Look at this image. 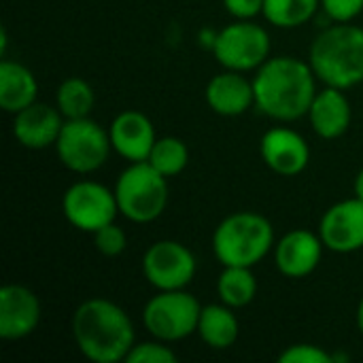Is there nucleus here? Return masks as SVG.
I'll use <instances>...</instances> for the list:
<instances>
[{"label":"nucleus","instance_id":"f257e3e1","mask_svg":"<svg viewBox=\"0 0 363 363\" xmlns=\"http://www.w3.org/2000/svg\"><path fill=\"white\" fill-rule=\"evenodd\" d=\"M313 66L294 55L268 57L253 77L255 106L274 121H298L308 115L317 96Z\"/></svg>","mask_w":363,"mask_h":363},{"label":"nucleus","instance_id":"f03ea898","mask_svg":"<svg viewBox=\"0 0 363 363\" xmlns=\"http://www.w3.org/2000/svg\"><path fill=\"white\" fill-rule=\"evenodd\" d=\"M72 338L81 355L94 363L125 362L136 345L130 315L104 298H89L74 311Z\"/></svg>","mask_w":363,"mask_h":363},{"label":"nucleus","instance_id":"7ed1b4c3","mask_svg":"<svg viewBox=\"0 0 363 363\" xmlns=\"http://www.w3.org/2000/svg\"><path fill=\"white\" fill-rule=\"evenodd\" d=\"M308 64L328 87L351 89L363 83V28L351 21L328 26L313 40Z\"/></svg>","mask_w":363,"mask_h":363},{"label":"nucleus","instance_id":"20e7f679","mask_svg":"<svg viewBox=\"0 0 363 363\" xmlns=\"http://www.w3.org/2000/svg\"><path fill=\"white\" fill-rule=\"evenodd\" d=\"M274 247V228L253 211L228 215L213 232V253L221 266H257Z\"/></svg>","mask_w":363,"mask_h":363},{"label":"nucleus","instance_id":"39448f33","mask_svg":"<svg viewBox=\"0 0 363 363\" xmlns=\"http://www.w3.org/2000/svg\"><path fill=\"white\" fill-rule=\"evenodd\" d=\"M119 213L132 223H151L168 206V179L149 162L130 164L115 183Z\"/></svg>","mask_w":363,"mask_h":363},{"label":"nucleus","instance_id":"423d86ee","mask_svg":"<svg viewBox=\"0 0 363 363\" xmlns=\"http://www.w3.org/2000/svg\"><path fill=\"white\" fill-rule=\"evenodd\" d=\"M202 304L185 289L157 291L143 308L145 330L164 342H179L198 332Z\"/></svg>","mask_w":363,"mask_h":363},{"label":"nucleus","instance_id":"0eeeda50","mask_svg":"<svg viewBox=\"0 0 363 363\" xmlns=\"http://www.w3.org/2000/svg\"><path fill=\"white\" fill-rule=\"evenodd\" d=\"M111 149L108 132L89 117L66 119L55 143L60 162L77 174H89L102 168Z\"/></svg>","mask_w":363,"mask_h":363},{"label":"nucleus","instance_id":"6e6552de","mask_svg":"<svg viewBox=\"0 0 363 363\" xmlns=\"http://www.w3.org/2000/svg\"><path fill=\"white\" fill-rule=\"evenodd\" d=\"M213 53L225 70L251 72L270 57V34L251 19H236L215 36Z\"/></svg>","mask_w":363,"mask_h":363},{"label":"nucleus","instance_id":"1a4fd4ad","mask_svg":"<svg viewBox=\"0 0 363 363\" xmlns=\"http://www.w3.org/2000/svg\"><path fill=\"white\" fill-rule=\"evenodd\" d=\"M62 213L72 228L94 234L119 215L115 189L96 181H77L62 196Z\"/></svg>","mask_w":363,"mask_h":363},{"label":"nucleus","instance_id":"9d476101","mask_svg":"<svg viewBox=\"0 0 363 363\" xmlns=\"http://www.w3.org/2000/svg\"><path fill=\"white\" fill-rule=\"evenodd\" d=\"M196 270V255L179 240H157L143 255V274L157 291L185 289Z\"/></svg>","mask_w":363,"mask_h":363},{"label":"nucleus","instance_id":"9b49d317","mask_svg":"<svg viewBox=\"0 0 363 363\" xmlns=\"http://www.w3.org/2000/svg\"><path fill=\"white\" fill-rule=\"evenodd\" d=\"M325 249L334 253H355L363 249V200L349 198L325 211L319 223Z\"/></svg>","mask_w":363,"mask_h":363},{"label":"nucleus","instance_id":"f8f14e48","mask_svg":"<svg viewBox=\"0 0 363 363\" xmlns=\"http://www.w3.org/2000/svg\"><path fill=\"white\" fill-rule=\"evenodd\" d=\"M264 164L279 177H298L311 162V147L306 138L285 125L270 128L259 143Z\"/></svg>","mask_w":363,"mask_h":363},{"label":"nucleus","instance_id":"ddd939ff","mask_svg":"<svg viewBox=\"0 0 363 363\" xmlns=\"http://www.w3.org/2000/svg\"><path fill=\"white\" fill-rule=\"evenodd\" d=\"M40 323L38 296L23 285H4L0 289V338L23 340Z\"/></svg>","mask_w":363,"mask_h":363},{"label":"nucleus","instance_id":"4468645a","mask_svg":"<svg viewBox=\"0 0 363 363\" xmlns=\"http://www.w3.org/2000/svg\"><path fill=\"white\" fill-rule=\"evenodd\" d=\"M323 240L308 230H291L274 245V262L283 277L306 279L317 270L323 257Z\"/></svg>","mask_w":363,"mask_h":363},{"label":"nucleus","instance_id":"2eb2a0df","mask_svg":"<svg viewBox=\"0 0 363 363\" xmlns=\"http://www.w3.org/2000/svg\"><path fill=\"white\" fill-rule=\"evenodd\" d=\"M113 151L119 153L130 164L147 162L151 149L157 140L153 121L140 111H123L119 113L108 128Z\"/></svg>","mask_w":363,"mask_h":363},{"label":"nucleus","instance_id":"dca6fc26","mask_svg":"<svg viewBox=\"0 0 363 363\" xmlns=\"http://www.w3.org/2000/svg\"><path fill=\"white\" fill-rule=\"evenodd\" d=\"M64 115L60 108L49 106L45 102H34L23 111L15 113L13 119V136L15 140L32 151H40L47 147H55L57 136L64 128Z\"/></svg>","mask_w":363,"mask_h":363},{"label":"nucleus","instance_id":"f3484780","mask_svg":"<svg viewBox=\"0 0 363 363\" xmlns=\"http://www.w3.org/2000/svg\"><path fill=\"white\" fill-rule=\"evenodd\" d=\"M206 102L221 117L245 115L255 104L253 81H249L238 70H225L215 74L206 85Z\"/></svg>","mask_w":363,"mask_h":363},{"label":"nucleus","instance_id":"a211bd4d","mask_svg":"<svg viewBox=\"0 0 363 363\" xmlns=\"http://www.w3.org/2000/svg\"><path fill=\"white\" fill-rule=\"evenodd\" d=\"M306 117L319 138L325 140L340 138L349 130L353 119L351 102L345 96V89L325 85L321 91H317Z\"/></svg>","mask_w":363,"mask_h":363},{"label":"nucleus","instance_id":"6ab92c4d","mask_svg":"<svg viewBox=\"0 0 363 363\" xmlns=\"http://www.w3.org/2000/svg\"><path fill=\"white\" fill-rule=\"evenodd\" d=\"M38 96V81L32 70L19 62H0V106L15 115L34 104Z\"/></svg>","mask_w":363,"mask_h":363},{"label":"nucleus","instance_id":"aec40b11","mask_svg":"<svg viewBox=\"0 0 363 363\" xmlns=\"http://www.w3.org/2000/svg\"><path fill=\"white\" fill-rule=\"evenodd\" d=\"M204 345H208L215 351H223L234 347V342L240 336V323L234 313V308L221 304H208L202 306L198 332H196Z\"/></svg>","mask_w":363,"mask_h":363},{"label":"nucleus","instance_id":"412c9836","mask_svg":"<svg viewBox=\"0 0 363 363\" xmlns=\"http://www.w3.org/2000/svg\"><path fill=\"white\" fill-rule=\"evenodd\" d=\"M217 296L230 308H245L257 296V279L251 268L223 266L217 279Z\"/></svg>","mask_w":363,"mask_h":363},{"label":"nucleus","instance_id":"4be33fe9","mask_svg":"<svg viewBox=\"0 0 363 363\" xmlns=\"http://www.w3.org/2000/svg\"><path fill=\"white\" fill-rule=\"evenodd\" d=\"M96 104V94L91 85L81 77H68L60 83L55 94V106L64 119H83L89 117Z\"/></svg>","mask_w":363,"mask_h":363},{"label":"nucleus","instance_id":"5701e85b","mask_svg":"<svg viewBox=\"0 0 363 363\" xmlns=\"http://www.w3.org/2000/svg\"><path fill=\"white\" fill-rule=\"evenodd\" d=\"M321 0H264V17L283 30L300 28L313 19Z\"/></svg>","mask_w":363,"mask_h":363},{"label":"nucleus","instance_id":"b1692460","mask_svg":"<svg viewBox=\"0 0 363 363\" xmlns=\"http://www.w3.org/2000/svg\"><path fill=\"white\" fill-rule=\"evenodd\" d=\"M147 162L157 172H162L166 179H172V177H179L187 168V164H189V149H187V145L181 138L164 136V138L155 140Z\"/></svg>","mask_w":363,"mask_h":363},{"label":"nucleus","instance_id":"393cba45","mask_svg":"<svg viewBox=\"0 0 363 363\" xmlns=\"http://www.w3.org/2000/svg\"><path fill=\"white\" fill-rule=\"evenodd\" d=\"M128 363H177V353L168 347L164 340H151V342H138L132 347V351L125 357Z\"/></svg>","mask_w":363,"mask_h":363},{"label":"nucleus","instance_id":"a878e982","mask_svg":"<svg viewBox=\"0 0 363 363\" xmlns=\"http://www.w3.org/2000/svg\"><path fill=\"white\" fill-rule=\"evenodd\" d=\"M91 236H94V245H96L98 253H102L104 257H117L128 247V236H125V232L115 221L104 225V228H100Z\"/></svg>","mask_w":363,"mask_h":363},{"label":"nucleus","instance_id":"bb28decb","mask_svg":"<svg viewBox=\"0 0 363 363\" xmlns=\"http://www.w3.org/2000/svg\"><path fill=\"white\" fill-rule=\"evenodd\" d=\"M279 363H336L334 355L317 345H294L287 347L281 355Z\"/></svg>","mask_w":363,"mask_h":363},{"label":"nucleus","instance_id":"cd10ccee","mask_svg":"<svg viewBox=\"0 0 363 363\" xmlns=\"http://www.w3.org/2000/svg\"><path fill=\"white\" fill-rule=\"evenodd\" d=\"M321 6L330 17V21L347 23L353 21L357 15H362L363 0H321Z\"/></svg>","mask_w":363,"mask_h":363},{"label":"nucleus","instance_id":"c85d7f7f","mask_svg":"<svg viewBox=\"0 0 363 363\" xmlns=\"http://www.w3.org/2000/svg\"><path fill=\"white\" fill-rule=\"evenodd\" d=\"M223 6L234 19H253L264 13V0H223Z\"/></svg>","mask_w":363,"mask_h":363},{"label":"nucleus","instance_id":"c756f323","mask_svg":"<svg viewBox=\"0 0 363 363\" xmlns=\"http://www.w3.org/2000/svg\"><path fill=\"white\" fill-rule=\"evenodd\" d=\"M353 187H355V196H357L359 200H363V168L359 170V174L355 177V185H353Z\"/></svg>","mask_w":363,"mask_h":363},{"label":"nucleus","instance_id":"7c9ffc66","mask_svg":"<svg viewBox=\"0 0 363 363\" xmlns=\"http://www.w3.org/2000/svg\"><path fill=\"white\" fill-rule=\"evenodd\" d=\"M357 328H359V332L363 334V298L362 302H359V306H357Z\"/></svg>","mask_w":363,"mask_h":363}]
</instances>
